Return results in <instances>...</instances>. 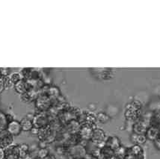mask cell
Wrapping results in <instances>:
<instances>
[{
  "mask_svg": "<svg viewBox=\"0 0 160 159\" xmlns=\"http://www.w3.org/2000/svg\"><path fill=\"white\" fill-rule=\"evenodd\" d=\"M105 145L115 151L121 147V141L117 137H109L106 141Z\"/></svg>",
  "mask_w": 160,
  "mask_h": 159,
  "instance_id": "cell-10",
  "label": "cell"
},
{
  "mask_svg": "<svg viewBox=\"0 0 160 159\" xmlns=\"http://www.w3.org/2000/svg\"><path fill=\"white\" fill-rule=\"evenodd\" d=\"M45 159H56V158H55V157L53 156H49H49H47Z\"/></svg>",
  "mask_w": 160,
  "mask_h": 159,
  "instance_id": "cell-20",
  "label": "cell"
},
{
  "mask_svg": "<svg viewBox=\"0 0 160 159\" xmlns=\"http://www.w3.org/2000/svg\"><path fill=\"white\" fill-rule=\"evenodd\" d=\"M96 119H97V121L101 123H106L109 120V117H108L106 113H99L96 116Z\"/></svg>",
  "mask_w": 160,
  "mask_h": 159,
  "instance_id": "cell-15",
  "label": "cell"
},
{
  "mask_svg": "<svg viewBox=\"0 0 160 159\" xmlns=\"http://www.w3.org/2000/svg\"><path fill=\"white\" fill-rule=\"evenodd\" d=\"M131 140L135 144L141 146L145 143L148 139H147L145 134H137L132 133V136H131Z\"/></svg>",
  "mask_w": 160,
  "mask_h": 159,
  "instance_id": "cell-11",
  "label": "cell"
},
{
  "mask_svg": "<svg viewBox=\"0 0 160 159\" xmlns=\"http://www.w3.org/2000/svg\"><path fill=\"white\" fill-rule=\"evenodd\" d=\"M21 127H22V130L24 132H28L32 131V128H34L33 123H32V120H30L28 117H25L20 121Z\"/></svg>",
  "mask_w": 160,
  "mask_h": 159,
  "instance_id": "cell-12",
  "label": "cell"
},
{
  "mask_svg": "<svg viewBox=\"0 0 160 159\" xmlns=\"http://www.w3.org/2000/svg\"><path fill=\"white\" fill-rule=\"evenodd\" d=\"M6 130L14 137L19 135L21 133V132L22 131L20 122H18V121L14 120L8 123Z\"/></svg>",
  "mask_w": 160,
  "mask_h": 159,
  "instance_id": "cell-6",
  "label": "cell"
},
{
  "mask_svg": "<svg viewBox=\"0 0 160 159\" xmlns=\"http://www.w3.org/2000/svg\"><path fill=\"white\" fill-rule=\"evenodd\" d=\"M15 88H16V90L20 93H24L25 90H26V83L21 79L17 83H15Z\"/></svg>",
  "mask_w": 160,
  "mask_h": 159,
  "instance_id": "cell-14",
  "label": "cell"
},
{
  "mask_svg": "<svg viewBox=\"0 0 160 159\" xmlns=\"http://www.w3.org/2000/svg\"><path fill=\"white\" fill-rule=\"evenodd\" d=\"M154 143H155V145L156 147H157V149H160V133L159 134V136H158L157 139L154 141Z\"/></svg>",
  "mask_w": 160,
  "mask_h": 159,
  "instance_id": "cell-17",
  "label": "cell"
},
{
  "mask_svg": "<svg viewBox=\"0 0 160 159\" xmlns=\"http://www.w3.org/2000/svg\"><path fill=\"white\" fill-rule=\"evenodd\" d=\"M49 156V152L47 149L42 148L39 150L38 153V156L40 159H45L47 156Z\"/></svg>",
  "mask_w": 160,
  "mask_h": 159,
  "instance_id": "cell-16",
  "label": "cell"
},
{
  "mask_svg": "<svg viewBox=\"0 0 160 159\" xmlns=\"http://www.w3.org/2000/svg\"><path fill=\"white\" fill-rule=\"evenodd\" d=\"M0 159H5V149L0 147Z\"/></svg>",
  "mask_w": 160,
  "mask_h": 159,
  "instance_id": "cell-18",
  "label": "cell"
},
{
  "mask_svg": "<svg viewBox=\"0 0 160 159\" xmlns=\"http://www.w3.org/2000/svg\"><path fill=\"white\" fill-rule=\"evenodd\" d=\"M100 156L102 157V159H113L115 158V152L112 148L104 145L101 147L100 150Z\"/></svg>",
  "mask_w": 160,
  "mask_h": 159,
  "instance_id": "cell-8",
  "label": "cell"
},
{
  "mask_svg": "<svg viewBox=\"0 0 160 159\" xmlns=\"http://www.w3.org/2000/svg\"><path fill=\"white\" fill-rule=\"evenodd\" d=\"M154 113H155V114L160 119V107L155 111V112H154Z\"/></svg>",
  "mask_w": 160,
  "mask_h": 159,
  "instance_id": "cell-19",
  "label": "cell"
},
{
  "mask_svg": "<svg viewBox=\"0 0 160 159\" xmlns=\"http://www.w3.org/2000/svg\"><path fill=\"white\" fill-rule=\"evenodd\" d=\"M8 123L7 114H5L3 111H0V132L6 129Z\"/></svg>",
  "mask_w": 160,
  "mask_h": 159,
  "instance_id": "cell-13",
  "label": "cell"
},
{
  "mask_svg": "<svg viewBox=\"0 0 160 159\" xmlns=\"http://www.w3.org/2000/svg\"><path fill=\"white\" fill-rule=\"evenodd\" d=\"M160 133L159 128L157 127H155V126H149L147 129L145 136L147 139L150 140V141H154L156 139H157L158 136Z\"/></svg>",
  "mask_w": 160,
  "mask_h": 159,
  "instance_id": "cell-9",
  "label": "cell"
},
{
  "mask_svg": "<svg viewBox=\"0 0 160 159\" xmlns=\"http://www.w3.org/2000/svg\"><path fill=\"white\" fill-rule=\"evenodd\" d=\"M149 124L144 120H137L132 125L133 133L137 134H145Z\"/></svg>",
  "mask_w": 160,
  "mask_h": 159,
  "instance_id": "cell-5",
  "label": "cell"
},
{
  "mask_svg": "<svg viewBox=\"0 0 160 159\" xmlns=\"http://www.w3.org/2000/svg\"><path fill=\"white\" fill-rule=\"evenodd\" d=\"M95 128L93 126L88 124H84L81 126L79 129V135L82 139L84 140H91L92 136L93 131Z\"/></svg>",
  "mask_w": 160,
  "mask_h": 159,
  "instance_id": "cell-7",
  "label": "cell"
},
{
  "mask_svg": "<svg viewBox=\"0 0 160 159\" xmlns=\"http://www.w3.org/2000/svg\"><path fill=\"white\" fill-rule=\"evenodd\" d=\"M81 159H82V158H81Z\"/></svg>",
  "mask_w": 160,
  "mask_h": 159,
  "instance_id": "cell-21",
  "label": "cell"
},
{
  "mask_svg": "<svg viewBox=\"0 0 160 159\" xmlns=\"http://www.w3.org/2000/svg\"><path fill=\"white\" fill-rule=\"evenodd\" d=\"M14 141V136L7 131L6 129L0 132V147L5 149L12 145Z\"/></svg>",
  "mask_w": 160,
  "mask_h": 159,
  "instance_id": "cell-3",
  "label": "cell"
},
{
  "mask_svg": "<svg viewBox=\"0 0 160 159\" xmlns=\"http://www.w3.org/2000/svg\"><path fill=\"white\" fill-rule=\"evenodd\" d=\"M91 141L96 145L106 143V134L103 130L99 128H95L93 131Z\"/></svg>",
  "mask_w": 160,
  "mask_h": 159,
  "instance_id": "cell-4",
  "label": "cell"
},
{
  "mask_svg": "<svg viewBox=\"0 0 160 159\" xmlns=\"http://www.w3.org/2000/svg\"><path fill=\"white\" fill-rule=\"evenodd\" d=\"M20 147L11 145L5 149V159H21Z\"/></svg>",
  "mask_w": 160,
  "mask_h": 159,
  "instance_id": "cell-2",
  "label": "cell"
},
{
  "mask_svg": "<svg viewBox=\"0 0 160 159\" xmlns=\"http://www.w3.org/2000/svg\"><path fill=\"white\" fill-rule=\"evenodd\" d=\"M32 123H33L34 128L41 129V128L48 127L49 121L47 115L43 114V113H38L33 117Z\"/></svg>",
  "mask_w": 160,
  "mask_h": 159,
  "instance_id": "cell-1",
  "label": "cell"
}]
</instances>
